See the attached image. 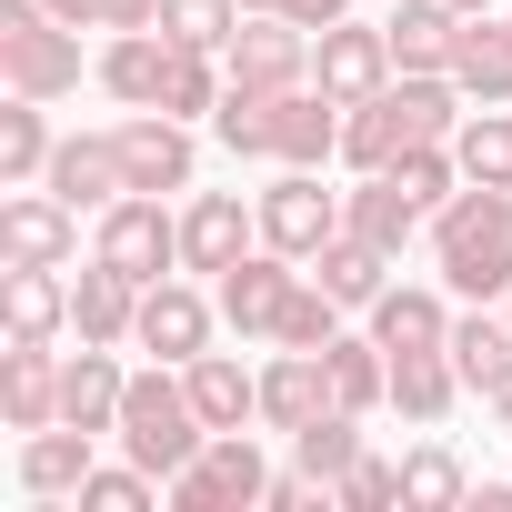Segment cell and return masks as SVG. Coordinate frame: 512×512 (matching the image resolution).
Returning a JSON list of instances; mask_svg holds the SVG:
<instances>
[{"mask_svg": "<svg viewBox=\"0 0 512 512\" xmlns=\"http://www.w3.org/2000/svg\"><path fill=\"white\" fill-rule=\"evenodd\" d=\"M422 241H432V262H442V292H462V302H502L512 292V191L462 181L432 211Z\"/></svg>", "mask_w": 512, "mask_h": 512, "instance_id": "1", "label": "cell"}, {"mask_svg": "<svg viewBox=\"0 0 512 512\" xmlns=\"http://www.w3.org/2000/svg\"><path fill=\"white\" fill-rule=\"evenodd\" d=\"M111 442L141 462V472H181V462H201V442H211V422H201V402H191V382H181V362H151V372H131V392H121V422H111Z\"/></svg>", "mask_w": 512, "mask_h": 512, "instance_id": "2", "label": "cell"}, {"mask_svg": "<svg viewBox=\"0 0 512 512\" xmlns=\"http://www.w3.org/2000/svg\"><path fill=\"white\" fill-rule=\"evenodd\" d=\"M0 81L21 101H71L81 91V31L51 21L41 0H0Z\"/></svg>", "mask_w": 512, "mask_h": 512, "instance_id": "3", "label": "cell"}, {"mask_svg": "<svg viewBox=\"0 0 512 512\" xmlns=\"http://www.w3.org/2000/svg\"><path fill=\"white\" fill-rule=\"evenodd\" d=\"M91 262L131 272L141 292L171 282V272H181V211H171L161 191H121L111 211H91Z\"/></svg>", "mask_w": 512, "mask_h": 512, "instance_id": "4", "label": "cell"}, {"mask_svg": "<svg viewBox=\"0 0 512 512\" xmlns=\"http://www.w3.org/2000/svg\"><path fill=\"white\" fill-rule=\"evenodd\" d=\"M262 492H272V462H262V442H251V432H211L201 462H181V472L161 482L171 512H251Z\"/></svg>", "mask_w": 512, "mask_h": 512, "instance_id": "5", "label": "cell"}, {"mask_svg": "<svg viewBox=\"0 0 512 512\" xmlns=\"http://www.w3.org/2000/svg\"><path fill=\"white\" fill-rule=\"evenodd\" d=\"M251 201H262V241L292 251V262H312V251L342 231V191H322V171H302V161H272V181Z\"/></svg>", "mask_w": 512, "mask_h": 512, "instance_id": "6", "label": "cell"}, {"mask_svg": "<svg viewBox=\"0 0 512 512\" xmlns=\"http://www.w3.org/2000/svg\"><path fill=\"white\" fill-rule=\"evenodd\" d=\"M221 71L241 91H302L312 81V31L292 11H241V31L221 41Z\"/></svg>", "mask_w": 512, "mask_h": 512, "instance_id": "7", "label": "cell"}, {"mask_svg": "<svg viewBox=\"0 0 512 512\" xmlns=\"http://www.w3.org/2000/svg\"><path fill=\"white\" fill-rule=\"evenodd\" d=\"M241 251H262V201L191 191V201H181V272H191V282H221Z\"/></svg>", "mask_w": 512, "mask_h": 512, "instance_id": "8", "label": "cell"}, {"mask_svg": "<svg viewBox=\"0 0 512 512\" xmlns=\"http://www.w3.org/2000/svg\"><path fill=\"white\" fill-rule=\"evenodd\" d=\"M0 262H31V272H71L81 262V211L41 181H21L0 201Z\"/></svg>", "mask_w": 512, "mask_h": 512, "instance_id": "9", "label": "cell"}, {"mask_svg": "<svg viewBox=\"0 0 512 512\" xmlns=\"http://www.w3.org/2000/svg\"><path fill=\"white\" fill-rule=\"evenodd\" d=\"M211 292H221V322H231L241 342H272V332H282V312H292V292H302V262L262 241V251H241V262H231Z\"/></svg>", "mask_w": 512, "mask_h": 512, "instance_id": "10", "label": "cell"}, {"mask_svg": "<svg viewBox=\"0 0 512 512\" xmlns=\"http://www.w3.org/2000/svg\"><path fill=\"white\" fill-rule=\"evenodd\" d=\"M392 71H402V61H392V31H382V21H332V31L312 41V91H332L342 111L372 101V91H392Z\"/></svg>", "mask_w": 512, "mask_h": 512, "instance_id": "11", "label": "cell"}, {"mask_svg": "<svg viewBox=\"0 0 512 512\" xmlns=\"http://www.w3.org/2000/svg\"><path fill=\"white\" fill-rule=\"evenodd\" d=\"M211 332H221V292H201L191 272H171V282L141 292V332H131L141 352H161V362H201Z\"/></svg>", "mask_w": 512, "mask_h": 512, "instance_id": "12", "label": "cell"}, {"mask_svg": "<svg viewBox=\"0 0 512 512\" xmlns=\"http://www.w3.org/2000/svg\"><path fill=\"white\" fill-rule=\"evenodd\" d=\"M111 141H121V181L131 191H191V171H201L191 121H171V111H131V121H111Z\"/></svg>", "mask_w": 512, "mask_h": 512, "instance_id": "13", "label": "cell"}, {"mask_svg": "<svg viewBox=\"0 0 512 512\" xmlns=\"http://www.w3.org/2000/svg\"><path fill=\"white\" fill-rule=\"evenodd\" d=\"M41 191H61L71 211H111V201L131 191V181H121V141H111V131H61Z\"/></svg>", "mask_w": 512, "mask_h": 512, "instance_id": "14", "label": "cell"}, {"mask_svg": "<svg viewBox=\"0 0 512 512\" xmlns=\"http://www.w3.org/2000/svg\"><path fill=\"white\" fill-rule=\"evenodd\" d=\"M332 412V362L322 352H282L272 342V362H262V432H302V422H322Z\"/></svg>", "mask_w": 512, "mask_h": 512, "instance_id": "15", "label": "cell"}, {"mask_svg": "<svg viewBox=\"0 0 512 512\" xmlns=\"http://www.w3.org/2000/svg\"><path fill=\"white\" fill-rule=\"evenodd\" d=\"M342 231H362L372 251H392V262H402V251L432 231V211H422L392 171H362V191H342Z\"/></svg>", "mask_w": 512, "mask_h": 512, "instance_id": "16", "label": "cell"}, {"mask_svg": "<svg viewBox=\"0 0 512 512\" xmlns=\"http://www.w3.org/2000/svg\"><path fill=\"white\" fill-rule=\"evenodd\" d=\"M362 322H372V342H382L392 362H402V352H452V302H442L432 282H392Z\"/></svg>", "mask_w": 512, "mask_h": 512, "instance_id": "17", "label": "cell"}, {"mask_svg": "<svg viewBox=\"0 0 512 512\" xmlns=\"http://www.w3.org/2000/svg\"><path fill=\"white\" fill-rule=\"evenodd\" d=\"M161 71H171V31H111L91 81L121 101V111H161Z\"/></svg>", "mask_w": 512, "mask_h": 512, "instance_id": "18", "label": "cell"}, {"mask_svg": "<svg viewBox=\"0 0 512 512\" xmlns=\"http://www.w3.org/2000/svg\"><path fill=\"white\" fill-rule=\"evenodd\" d=\"M272 161H302V171H322V161H342V101L332 91H282L272 101Z\"/></svg>", "mask_w": 512, "mask_h": 512, "instance_id": "19", "label": "cell"}, {"mask_svg": "<svg viewBox=\"0 0 512 512\" xmlns=\"http://www.w3.org/2000/svg\"><path fill=\"white\" fill-rule=\"evenodd\" d=\"M121 392H131V372H121V352H111V342H81V352H61V422H81V432H111V422H121Z\"/></svg>", "mask_w": 512, "mask_h": 512, "instance_id": "20", "label": "cell"}, {"mask_svg": "<svg viewBox=\"0 0 512 512\" xmlns=\"http://www.w3.org/2000/svg\"><path fill=\"white\" fill-rule=\"evenodd\" d=\"M101 432H81V422H41V432H21V492H51V502H81V482H91V452Z\"/></svg>", "mask_w": 512, "mask_h": 512, "instance_id": "21", "label": "cell"}, {"mask_svg": "<svg viewBox=\"0 0 512 512\" xmlns=\"http://www.w3.org/2000/svg\"><path fill=\"white\" fill-rule=\"evenodd\" d=\"M0 422H11V432L61 422V352L51 342H11V352H0Z\"/></svg>", "mask_w": 512, "mask_h": 512, "instance_id": "22", "label": "cell"}, {"mask_svg": "<svg viewBox=\"0 0 512 512\" xmlns=\"http://www.w3.org/2000/svg\"><path fill=\"white\" fill-rule=\"evenodd\" d=\"M181 382H191V402H201L211 432H251V422H262V372H251L241 352H201V362H181Z\"/></svg>", "mask_w": 512, "mask_h": 512, "instance_id": "23", "label": "cell"}, {"mask_svg": "<svg viewBox=\"0 0 512 512\" xmlns=\"http://www.w3.org/2000/svg\"><path fill=\"white\" fill-rule=\"evenodd\" d=\"M71 332L121 352V342L141 332V282H131V272H111V262H81V282H71Z\"/></svg>", "mask_w": 512, "mask_h": 512, "instance_id": "24", "label": "cell"}, {"mask_svg": "<svg viewBox=\"0 0 512 512\" xmlns=\"http://www.w3.org/2000/svg\"><path fill=\"white\" fill-rule=\"evenodd\" d=\"M302 272H312V282H322L342 312H372V302L392 292V251H372L362 231H332V241L312 251V262H302Z\"/></svg>", "mask_w": 512, "mask_h": 512, "instance_id": "25", "label": "cell"}, {"mask_svg": "<svg viewBox=\"0 0 512 512\" xmlns=\"http://www.w3.org/2000/svg\"><path fill=\"white\" fill-rule=\"evenodd\" d=\"M472 382H462V362L452 352H402L392 362V412L412 422V432H432V422H452V402H462Z\"/></svg>", "mask_w": 512, "mask_h": 512, "instance_id": "26", "label": "cell"}, {"mask_svg": "<svg viewBox=\"0 0 512 512\" xmlns=\"http://www.w3.org/2000/svg\"><path fill=\"white\" fill-rule=\"evenodd\" d=\"M0 322H11V342H51V332H71V282L11 262V272H0Z\"/></svg>", "mask_w": 512, "mask_h": 512, "instance_id": "27", "label": "cell"}, {"mask_svg": "<svg viewBox=\"0 0 512 512\" xmlns=\"http://www.w3.org/2000/svg\"><path fill=\"white\" fill-rule=\"evenodd\" d=\"M452 81H462V101H512V31H502V11L462 21V41H452Z\"/></svg>", "mask_w": 512, "mask_h": 512, "instance_id": "28", "label": "cell"}, {"mask_svg": "<svg viewBox=\"0 0 512 512\" xmlns=\"http://www.w3.org/2000/svg\"><path fill=\"white\" fill-rule=\"evenodd\" d=\"M382 31H392V61H402V71H452L462 11H452V0H402V11H392Z\"/></svg>", "mask_w": 512, "mask_h": 512, "instance_id": "29", "label": "cell"}, {"mask_svg": "<svg viewBox=\"0 0 512 512\" xmlns=\"http://www.w3.org/2000/svg\"><path fill=\"white\" fill-rule=\"evenodd\" d=\"M322 362H332V402L342 412H392V352L372 332H342Z\"/></svg>", "mask_w": 512, "mask_h": 512, "instance_id": "30", "label": "cell"}, {"mask_svg": "<svg viewBox=\"0 0 512 512\" xmlns=\"http://www.w3.org/2000/svg\"><path fill=\"white\" fill-rule=\"evenodd\" d=\"M452 161H462V181H482V191H512V111H502V101L462 111V131H452Z\"/></svg>", "mask_w": 512, "mask_h": 512, "instance_id": "31", "label": "cell"}, {"mask_svg": "<svg viewBox=\"0 0 512 512\" xmlns=\"http://www.w3.org/2000/svg\"><path fill=\"white\" fill-rule=\"evenodd\" d=\"M51 151H61V131H51V101H21L11 91V111H0V181H41L51 171Z\"/></svg>", "mask_w": 512, "mask_h": 512, "instance_id": "32", "label": "cell"}, {"mask_svg": "<svg viewBox=\"0 0 512 512\" xmlns=\"http://www.w3.org/2000/svg\"><path fill=\"white\" fill-rule=\"evenodd\" d=\"M221 91H231L221 51H191V41H171V71H161V111H171V121H201V111H221Z\"/></svg>", "mask_w": 512, "mask_h": 512, "instance_id": "33", "label": "cell"}, {"mask_svg": "<svg viewBox=\"0 0 512 512\" xmlns=\"http://www.w3.org/2000/svg\"><path fill=\"white\" fill-rule=\"evenodd\" d=\"M402 151H412V141H402V111H392L382 91L342 111V171H392Z\"/></svg>", "mask_w": 512, "mask_h": 512, "instance_id": "34", "label": "cell"}, {"mask_svg": "<svg viewBox=\"0 0 512 512\" xmlns=\"http://www.w3.org/2000/svg\"><path fill=\"white\" fill-rule=\"evenodd\" d=\"M402 502H412V512H462V502H472V472H462V452H452V442H422V452H402Z\"/></svg>", "mask_w": 512, "mask_h": 512, "instance_id": "35", "label": "cell"}, {"mask_svg": "<svg viewBox=\"0 0 512 512\" xmlns=\"http://www.w3.org/2000/svg\"><path fill=\"white\" fill-rule=\"evenodd\" d=\"M292 462H302L312 482H342V472L362 462V412H342V402H332L322 422H302V432H292Z\"/></svg>", "mask_w": 512, "mask_h": 512, "instance_id": "36", "label": "cell"}, {"mask_svg": "<svg viewBox=\"0 0 512 512\" xmlns=\"http://www.w3.org/2000/svg\"><path fill=\"white\" fill-rule=\"evenodd\" d=\"M452 362H462L472 392H492V382L512 372V322H502V312H452Z\"/></svg>", "mask_w": 512, "mask_h": 512, "instance_id": "37", "label": "cell"}, {"mask_svg": "<svg viewBox=\"0 0 512 512\" xmlns=\"http://www.w3.org/2000/svg\"><path fill=\"white\" fill-rule=\"evenodd\" d=\"M272 101H282V91H241V81L221 91L211 131H221V151H231V161H272Z\"/></svg>", "mask_w": 512, "mask_h": 512, "instance_id": "38", "label": "cell"}, {"mask_svg": "<svg viewBox=\"0 0 512 512\" xmlns=\"http://www.w3.org/2000/svg\"><path fill=\"white\" fill-rule=\"evenodd\" d=\"M151 502H161V472H141V462L121 452V462H91V482H81L71 512H151Z\"/></svg>", "mask_w": 512, "mask_h": 512, "instance_id": "39", "label": "cell"}, {"mask_svg": "<svg viewBox=\"0 0 512 512\" xmlns=\"http://www.w3.org/2000/svg\"><path fill=\"white\" fill-rule=\"evenodd\" d=\"M272 342H282V352H332V342H342V302L302 272V292H292V312H282V332H272Z\"/></svg>", "mask_w": 512, "mask_h": 512, "instance_id": "40", "label": "cell"}, {"mask_svg": "<svg viewBox=\"0 0 512 512\" xmlns=\"http://www.w3.org/2000/svg\"><path fill=\"white\" fill-rule=\"evenodd\" d=\"M392 181H402V191H412L422 211H442V201L462 191V161H452V141H412V151L392 161Z\"/></svg>", "mask_w": 512, "mask_h": 512, "instance_id": "41", "label": "cell"}, {"mask_svg": "<svg viewBox=\"0 0 512 512\" xmlns=\"http://www.w3.org/2000/svg\"><path fill=\"white\" fill-rule=\"evenodd\" d=\"M161 31L191 41V51H221L241 31V0H161Z\"/></svg>", "mask_w": 512, "mask_h": 512, "instance_id": "42", "label": "cell"}, {"mask_svg": "<svg viewBox=\"0 0 512 512\" xmlns=\"http://www.w3.org/2000/svg\"><path fill=\"white\" fill-rule=\"evenodd\" d=\"M332 502L342 512H382V502H402V462H382V452H362L342 482H332Z\"/></svg>", "mask_w": 512, "mask_h": 512, "instance_id": "43", "label": "cell"}, {"mask_svg": "<svg viewBox=\"0 0 512 512\" xmlns=\"http://www.w3.org/2000/svg\"><path fill=\"white\" fill-rule=\"evenodd\" d=\"M262 502H272V512H342V502H332V482H312L302 462H292V472H272V492H262Z\"/></svg>", "mask_w": 512, "mask_h": 512, "instance_id": "44", "label": "cell"}, {"mask_svg": "<svg viewBox=\"0 0 512 512\" xmlns=\"http://www.w3.org/2000/svg\"><path fill=\"white\" fill-rule=\"evenodd\" d=\"M101 31H161V0H101Z\"/></svg>", "mask_w": 512, "mask_h": 512, "instance_id": "45", "label": "cell"}, {"mask_svg": "<svg viewBox=\"0 0 512 512\" xmlns=\"http://www.w3.org/2000/svg\"><path fill=\"white\" fill-rule=\"evenodd\" d=\"M282 11H292V21H302V31H312V41H322V31H332V21H352V0H282Z\"/></svg>", "mask_w": 512, "mask_h": 512, "instance_id": "46", "label": "cell"}, {"mask_svg": "<svg viewBox=\"0 0 512 512\" xmlns=\"http://www.w3.org/2000/svg\"><path fill=\"white\" fill-rule=\"evenodd\" d=\"M51 21H71V31H101V0H41Z\"/></svg>", "mask_w": 512, "mask_h": 512, "instance_id": "47", "label": "cell"}, {"mask_svg": "<svg viewBox=\"0 0 512 512\" xmlns=\"http://www.w3.org/2000/svg\"><path fill=\"white\" fill-rule=\"evenodd\" d=\"M482 402H492V422H502V432H512V372H502V382H492V392H482Z\"/></svg>", "mask_w": 512, "mask_h": 512, "instance_id": "48", "label": "cell"}, {"mask_svg": "<svg viewBox=\"0 0 512 512\" xmlns=\"http://www.w3.org/2000/svg\"><path fill=\"white\" fill-rule=\"evenodd\" d=\"M452 11H462V21H482V11H502V0H452Z\"/></svg>", "mask_w": 512, "mask_h": 512, "instance_id": "49", "label": "cell"}, {"mask_svg": "<svg viewBox=\"0 0 512 512\" xmlns=\"http://www.w3.org/2000/svg\"><path fill=\"white\" fill-rule=\"evenodd\" d=\"M241 11H282V0H241Z\"/></svg>", "mask_w": 512, "mask_h": 512, "instance_id": "50", "label": "cell"}, {"mask_svg": "<svg viewBox=\"0 0 512 512\" xmlns=\"http://www.w3.org/2000/svg\"><path fill=\"white\" fill-rule=\"evenodd\" d=\"M502 322H512V292H502Z\"/></svg>", "mask_w": 512, "mask_h": 512, "instance_id": "51", "label": "cell"}, {"mask_svg": "<svg viewBox=\"0 0 512 512\" xmlns=\"http://www.w3.org/2000/svg\"><path fill=\"white\" fill-rule=\"evenodd\" d=\"M502 31H512V11H502Z\"/></svg>", "mask_w": 512, "mask_h": 512, "instance_id": "52", "label": "cell"}]
</instances>
